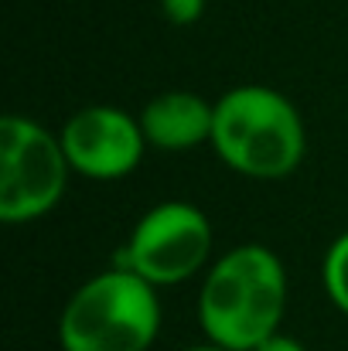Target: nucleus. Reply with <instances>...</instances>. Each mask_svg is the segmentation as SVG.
I'll return each mask as SVG.
<instances>
[{
    "label": "nucleus",
    "instance_id": "obj_1",
    "mask_svg": "<svg viewBox=\"0 0 348 351\" xmlns=\"http://www.w3.org/2000/svg\"><path fill=\"white\" fill-rule=\"evenodd\" d=\"M287 311V273L273 249L259 242L219 256L198 293V321L212 345L253 351L280 331Z\"/></svg>",
    "mask_w": 348,
    "mask_h": 351
},
{
    "label": "nucleus",
    "instance_id": "obj_2",
    "mask_svg": "<svg viewBox=\"0 0 348 351\" xmlns=\"http://www.w3.org/2000/svg\"><path fill=\"white\" fill-rule=\"evenodd\" d=\"M209 143L235 174L277 181L301 167L308 133L297 106L283 93L266 86H239L216 103Z\"/></svg>",
    "mask_w": 348,
    "mask_h": 351
},
{
    "label": "nucleus",
    "instance_id": "obj_3",
    "mask_svg": "<svg viewBox=\"0 0 348 351\" xmlns=\"http://www.w3.org/2000/svg\"><path fill=\"white\" fill-rule=\"evenodd\" d=\"M161 331V297L143 276L110 266L65 304L58 341L65 351H147Z\"/></svg>",
    "mask_w": 348,
    "mask_h": 351
},
{
    "label": "nucleus",
    "instance_id": "obj_4",
    "mask_svg": "<svg viewBox=\"0 0 348 351\" xmlns=\"http://www.w3.org/2000/svg\"><path fill=\"white\" fill-rule=\"evenodd\" d=\"M69 174L62 136L27 117L0 119V222L27 226L55 212Z\"/></svg>",
    "mask_w": 348,
    "mask_h": 351
},
{
    "label": "nucleus",
    "instance_id": "obj_5",
    "mask_svg": "<svg viewBox=\"0 0 348 351\" xmlns=\"http://www.w3.org/2000/svg\"><path fill=\"white\" fill-rule=\"evenodd\" d=\"M212 256V222L192 202H161L140 215L119 245L113 266L143 276L154 287L192 280Z\"/></svg>",
    "mask_w": 348,
    "mask_h": 351
},
{
    "label": "nucleus",
    "instance_id": "obj_6",
    "mask_svg": "<svg viewBox=\"0 0 348 351\" xmlns=\"http://www.w3.org/2000/svg\"><path fill=\"white\" fill-rule=\"evenodd\" d=\"M62 147L76 174L93 181H116L137 171L147 136L140 119L116 106H86L62 126Z\"/></svg>",
    "mask_w": 348,
    "mask_h": 351
},
{
    "label": "nucleus",
    "instance_id": "obj_7",
    "mask_svg": "<svg viewBox=\"0 0 348 351\" xmlns=\"http://www.w3.org/2000/svg\"><path fill=\"white\" fill-rule=\"evenodd\" d=\"M212 123H216V103L181 89L154 96L140 113V130L147 143L157 150H192L212 140Z\"/></svg>",
    "mask_w": 348,
    "mask_h": 351
},
{
    "label": "nucleus",
    "instance_id": "obj_8",
    "mask_svg": "<svg viewBox=\"0 0 348 351\" xmlns=\"http://www.w3.org/2000/svg\"><path fill=\"white\" fill-rule=\"evenodd\" d=\"M321 280H325L328 300L348 317V232H342L328 245L325 263H321Z\"/></svg>",
    "mask_w": 348,
    "mask_h": 351
},
{
    "label": "nucleus",
    "instance_id": "obj_9",
    "mask_svg": "<svg viewBox=\"0 0 348 351\" xmlns=\"http://www.w3.org/2000/svg\"><path fill=\"white\" fill-rule=\"evenodd\" d=\"M161 10L171 24H195L205 14V0H161Z\"/></svg>",
    "mask_w": 348,
    "mask_h": 351
},
{
    "label": "nucleus",
    "instance_id": "obj_10",
    "mask_svg": "<svg viewBox=\"0 0 348 351\" xmlns=\"http://www.w3.org/2000/svg\"><path fill=\"white\" fill-rule=\"evenodd\" d=\"M253 351H308L301 341H294V338H287V335H273V338H266L259 348H253Z\"/></svg>",
    "mask_w": 348,
    "mask_h": 351
},
{
    "label": "nucleus",
    "instance_id": "obj_11",
    "mask_svg": "<svg viewBox=\"0 0 348 351\" xmlns=\"http://www.w3.org/2000/svg\"><path fill=\"white\" fill-rule=\"evenodd\" d=\"M185 351H229V348H222V345H192V348H185Z\"/></svg>",
    "mask_w": 348,
    "mask_h": 351
}]
</instances>
